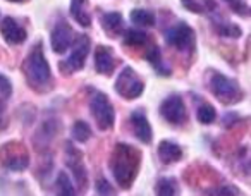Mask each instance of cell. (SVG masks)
Wrapping results in <instances>:
<instances>
[{
    "instance_id": "obj_1",
    "label": "cell",
    "mask_w": 251,
    "mask_h": 196,
    "mask_svg": "<svg viewBox=\"0 0 251 196\" xmlns=\"http://www.w3.org/2000/svg\"><path fill=\"white\" fill-rule=\"evenodd\" d=\"M25 73L26 77H28L29 84H33L35 88H45L47 84L52 79V73H50L49 62L45 60V55H43L42 49L36 47L29 57L25 62Z\"/></svg>"
},
{
    "instance_id": "obj_2",
    "label": "cell",
    "mask_w": 251,
    "mask_h": 196,
    "mask_svg": "<svg viewBox=\"0 0 251 196\" xmlns=\"http://www.w3.org/2000/svg\"><path fill=\"white\" fill-rule=\"evenodd\" d=\"M126 151H119L115 160L112 162V172H114L115 179H117L119 186L124 189H127L133 184V179L136 175V160L131 158V148L124 147Z\"/></svg>"
},
{
    "instance_id": "obj_3",
    "label": "cell",
    "mask_w": 251,
    "mask_h": 196,
    "mask_svg": "<svg viewBox=\"0 0 251 196\" xmlns=\"http://www.w3.org/2000/svg\"><path fill=\"white\" fill-rule=\"evenodd\" d=\"M115 90H117V93H121L124 98L133 100V98H138L141 93H143L145 84L141 83V79L136 76V73H134L131 67H124L122 73L119 74V77H117Z\"/></svg>"
},
{
    "instance_id": "obj_4",
    "label": "cell",
    "mask_w": 251,
    "mask_h": 196,
    "mask_svg": "<svg viewBox=\"0 0 251 196\" xmlns=\"http://www.w3.org/2000/svg\"><path fill=\"white\" fill-rule=\"evenodd\" d=\"M91 114H93L95 121L101 131H107L114 126V107L110 105L108 98L103 93L95 95V98L91 100Z\"/></svg>"
},
{
    "instance_id": "obj_5",
    "label": "cell",
    "mask_w": 251,
    "mask_h": 196,
    "mask_svg": "<svg viewBox=\"0 0 251 196\" xmlns=\"http://www.w3.org/2000/svg\"><path fill=\"white\" fill-rule=\"evenodd\" d=\"M165 40H167L169 45L176 47V49L189 50L193 49V43H195V33L188 24L181 23V24L172 26L165 31Z\"/></svg>"
},
{
    "instance_id": "obj_6",
    "label": "cell",
    "mask_w": 251,
    "mask_h": 196,
    "mask_svg": "<svg viewBox=\"0 0 251 196\" xmlns=\"http://www.w3.org/2000/svg\"><path fill=\"white\" fill-rule=\"evenodd\" d=\"M212 91L222 102H236L239 98V88L232 79L226 77L224 74H213L212 76Z\"/></svg>"
},
{
    "instance_id": "obj_7",
    "label": "cell",
    "mask_w": 251,
    "mask_h": 196,
    "mask_svg": "<svg viewBox=\"0 0 251 196\" xmlns=\"http://www.w3.org/2000/svg\"><path fill=\"white\" fill-rule=\"evenodd\" d=\"M160 114L167 122L181 124L186 119V107L184 102H182V98L176 97V95L165 98L160 105Z\"/></svg>"
},
{
    "instance_id": "obj_8",
    "label": "cell",
    "mask_w": 251,
    "mask_h": 196,
    "mask_svg": "<svg viewBox=\"0 0 251 196\" xmlns=\"http://www.w3.org/2000/svg\"><path fill=\"white\" fill-rule=\"evenodd\" d=\"M73 43V33L67 23H59L52 31V50L55 53H64Z\"/></svg>"
},
{
    "instance_id": "obj_9",
    "label": "cell",
    "mask_w": 251,
    "mask_h": 196,
    "mask_svg": "<svg viewBox=\"0 0 251 196\" xmlns=\"http://www.w3.org/2000/svg\"><path fill=\"white\" fill-rule=\"evenodd\" d=\"M0 31H2V36L5 38V42L11 43V45H19V43H23L26 40L25 28H21L12 18H4Z\"/></svg>"
},
{
    "instance_id": "obj_10",
    "label": "cell",
    "mask_w": 251,
    "mask_h": 196,
    "mask_svg": "<svg viewBox=\"0 0 251 196\" xmlns=\"http://www.w3.org/2000/svg\"><path fill=\"white\" fill-rule=\"evenodd\" d=\"M88 49H90V40H88L86 36H81L79 42H76V45H74V49H73V52H71L67 62L62 64V66H69L71 71L83 69L84 60H86Z\"/></svg>"
},
{
    "instance_id": "obj_11",
    "label": "cell",
    "mask_w": 251,
    "mask_h": 196,
    "mask_svg": "<svg viewBox=\"0 0 251 196\" xmlns=\"http://www.w3.org/2000/svg\"><path fill=\"white\" fill-rule=\"evenodd\" d=\"M131 124H133V131L134 136L141 141V143H150L151 141V127L148 124L147 117H145L143 112H134L131 116Z\"/></svg>"
},
{
    "instance_id": "obj_12",
    "label": "cell",
    "mask_w": 251,
    "mask_h": 196,
    "mask_svg": "<svg viewBox=\"0 0 251 196\" xmlns=\"http://www.w3.org/2000/svg\"><path fill=\"white\" fill-rule=\"evenodd\" d=\"M95 67L103 76H110L114 73V59H112L110 50L105 47H98L95 50Z\"/></svg>"
},
{
    "instance_id": "obj_13",
    "label": "cell",
    "mask_w": 251,
    "mask_h": 196,
    "mask_svg": "<svg viewBox=\"0 0 251 196\" xmlns=\"http://www.w3.org/2000/svg\"><path fill=\"white\" fill-rule=\"evenodd\" d=\"M158 157H160V160L165 162V164H172V162L181 160L182 150L177 145L171 143V141H162L160 147H158Z\"/></svg>"
},
{
    "instance_id": "obj_14",
    "label": "cell",
    "mask_w": 251,
    "mask_h": 196,
    "mask_svg": "<svg viewBox=\"0 0 251 196\" xmlns=\"http://www.w3.org/2000/svg\"><path fill=\"white\" fill-rule=\"evenodd\" d=\"M84 4H86V0H73L71 2V14L77 21V24H81L83 28H88L91 24V19L88 16V12L84 11Z\"/></svg>"
},
{
    "instance_id": "obj_15",
    "label": "cell",
    "mask_w": 251,
    "mask_h": 196,
    "mask_svg": "<svg viewBox=\"0 0 251 196\" xmlns=\"http://www.w3.org/2000/svg\"><path fill=\"white\" fill-rule=\"evenodd\" d=\"M131 21L141 28H150L155 24V14L150 11H145V9H134L131 12Z\"/></svg>"
},
{
    "instance_id": "obj_16",
    "label": "cell",
    "mask_w": 251,
    "mask_h": 196,
    "mask_svg": "<svg viewBox=\"0 0 251 196\" xmlns=\"http://www.w3.org/2000/svg\"><path fill=\"white\" fill-rule=\"evenodd\" d=\"M182 5L188 11L196 12V14H203V12L215 9V2L213 0H182Z\"/></svg>"
},
{
    "instance_id": "obj_17",
    "label": "cell",
    "mask_w": 251,
    "mask_h": 196,
    "mask_svg": "<svg viewBox=\"0 0 251 196\" xmlns=\"http://www.w3.org/2000/svg\"><path fill=\"white\" fill-rule=\"evenodd\" d=\"M147 40H148L147 33L141 31V29H136V28L127 29L124 35V43L129 47H141L147 43Z\"/></svg>"
},
{
    "instance_id": "obj_18",
    "label": "cell",
    "mask_w": 251,
    "mask_h": 196,
    "mask_svg": "<svg viewBox=\"0 0 251 196\" xmlns=\"http://www.w3.org/2000/svg\"><path fill=\"white\" fill-rule=\"evenodd\" d=\"M103 28L108 33H119L122 28V16L119 12H108L103 16Z\"/></svg>"
},
{
    "instance_id": "obj_19",
    "label": "cell",
    "mask_w": 251,
    "mask_h": 196,
    "mask_svg": "<svg viewBox=\"0 0 251 196\" xmlns=\"http://www.w3.org/2000/svg\"><path fill=\"white\" fill-rule=\"evenodd\" d=\"M57 188H59V195L62 196H73L76 195V189L73 186V181L69 179V175L66 172H60L57 177Z\"/></svg>"
},
{
    "instance_id": "obj_20",
    "label": "cell",
    "mask_w": 251,
    "mask_h": 196,
    "mask_svg": "<svg viewBox=\"0 0 251 196\" xmlns=\"http://www.w3.org/2000/svg\"><path fill=\"white\" fill-rule=\"evenodd\" d=\"M73 138L76 141H79V143H84V141H88L91 138L90 126H88L86 122H83V121H77V122L74 124V127H73Z\"/></svg>"
},
{
    "instance_id": "obj_21",
    "label": "cell",
    "mask_w": 251,
    "mask_h": 196,
    "mask_svg": "<svg viewBox=\"0 0 251 196\" xmlns=\"http://www.w3.org/2000/svg\"><path fill=\"white\" fill-rule=\"evenodd\" d=\"M217 114H215V109L212 105H201L198 110V121L201 124H212L215 121Z\"/></svg>"
},
{
    "instance_id": "obj_22",
    "label": "cell",
    "mask_w": 251,
    "mask_h": 196,
    "mask_svg": "<svg viewBox=\"0 0 251 196\" xmlns=\"http://www.w3.org/2000/svg\"><path fill=\"white\" fill-rule=\"evenodd\" d=\"M5 165H7V169H11V171L21 172L28 167V157H26V155H23V157H12V158H9V160H5Z\"/></svg>"
},
{
    "instance_id": "obj_23",
    "label": "cell",
    "mask_w": 251,
    "mask_h": 196,
    "mask_svg": "<svg viewBox=\"0 0 251 196\" xmlns=\"http://www.w3.org/2000/svg\"><path fill=\"white\" fill-rule=\"evenodd\" d=\"M157 195L160 196H172L176 195V186L169 179H160L157 182Z\"/></svg>"
},
{
    "instance_id": "obj_24",
    "label": "cell",
    "mask_w": 251,
    "mask_h": 196,
    "mask_svg": "<svg viewBox=\"0 0 251 196\" xmlns=\"http://www.w3.org/2000/svg\"><path fill=\"white\" fill-rule=\"evenodd\" d=\"M217 31L220 33L222 36H232V38H237L241 36V29L234 24H227V26H217Z\"/></svg>"
},
{
    "instance_id": "obj_25",
    "label": "cell",
    "mask_w": 251,
    "mask_h": 196,
    "mask_svg": "<svg viewBox=\"0 0 251 196\" xmlns=\"http://www.w3.org/2000/svg\"><path fill=\"white\" fill-rule=\"evenodd\" d=\"M97 191L98 195H114V189H112V186L107 182V179L100 177L97 181Z\"/></svg>"
},
{
    "instance_id": "obj_26",
    "label": "cell",
    "mask_w": 251,
    "mask_h": 196,
    "mask_svg": "<svg viewBox=\"0 0 251 196\" xmlns=\"http://www.w3.org/2000/svg\"><path fill=\"white\" fill-rule=\"evenodd\" d=\"M11 93H12V86H11V83H9V79L4 76H0V97L9 98Z\"/></svg>"
},
{
    "instance_id": "obj_27",
    "label": "cell",
    "mask_w": 251,
    "mask_h": 196,
    "mask_svg": "<svg viewBox=\"0 0 251 196\" xmlns=\"http://www.w3.org/2000/svg\"><path fill=\"white\" fill-rule=\"evenodd\" d=\"M147 59L150 60V62L153 64V66L160 67V55H158V49L150 50V52H148V55H147Z\"/></svg>"
},
{
    "instance_id": "obj_28",
    "label": "cell",
    "mask_w": 251,
    "mask_h": 196,
    "mask_svg": "<svg viewBox=\"0 0 251 196\" xmlns=\"http://www.w3.org/2000/svg\"><path fill=\"white\" fill-rule=\"evenodd\" d=\"M217 195H237V191H236V189H232V188H224V189H220Z\"/></svg>"
},
{
    "instance_id": "obj_29",
    "label": "cell",
    "mask_w": 251,
    "mask_h": 196,
    "mask_svg": "<svg viewBox=\"0 0 251 196\" xmlns=\"http://www.w3.org/2000/svg\"><path fill=\"white\" fill-rule=\"evenodd\" d=\"M229 4H236V2H239V0H227Z\"/></svg>"
},
{
    "instance_id": "obj_30",
    "label": "cell",
    "mask_w": 251,
    "mask_h": 196,
    "mask_svg": "<svg viewBox=\"0 0 251 196\" xmlns=\"http://www.w3.org/2000/svg\"><path fill=\"white\" fill-rule=\"evenodd\" d=\"M11 2H21V0H11Z\"/></svg>"
}]
</instances>
